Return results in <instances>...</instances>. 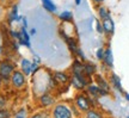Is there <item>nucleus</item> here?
Returning <instances> with one entry per match:
<instances>
[{"label": "nucleus", "instance_id": "nucleus-2", "mask_svg": "<svg viewBox=\"0 0 129 118\" xmlns=\"http://www.w3.org/2000/svg\"><path fill=\"white\" fill-rule=\"evenodd\" d=\"M92 103H93V100L90 98V95H86V94H84V93L77 95V98H75V106L80 111H84V112H86L87 110H90L92 107V105H93Z\"/></svg>", "mask_w": 129, "mask_h": 118}, {"label": "nucleus", "instance_id": "nucleus-34", "mask_svg": "<svg viewBox=\"0 0 129 118\" xmlns=\"http://www.w3.org/2000/svg\"><path fill=\"white\" fill-rule=\"evenodd\" d=\"M36 33V29H31V31H30V35H35Z\"/></svg>", "mask_w": 129, "mask_h": 118}, {"label": "nucleus", "instance_id": "nucleus-10", "mask_svg": "<svg viewBox=\"0 0 129 118\" xmlns=\"http://www.w3.org/2000/svg\"><path fill=\"white\" fill-rule=\"evenodd\" d=\"M102 62L108 68H112L114 67V54H112V50H111L110 46H108L105 48V53H104V57H103Z\"/></svg>", "mask_w": 129, "mask_h": 118}, {"label": "nucleus", "instance_id": "nucleus-6", "mask_svg": "<svg viewBox=\"0 0 129 118\" xmlns=\"http://www.w3.org/2000/svg\"><path fill=\"white\" fill-rule=\"evenodd\" d=\"M86 92H87V94L90 95V97H92L93 99H97V98H99V97H105V95L109 94V92L102 90L98 85L91 84V82H90L87 85V87H86Z\"/></svg>", "mask_w": 129, "mask_h": 118}, {"label": "nucleus", "instance_id": "nucleus-23", "mask_svg": "<svg viewBox=\"0 0 129 118\" xmlns=\"http://www.w3.org/2000/svg\"><path fill=\"white\" fill-rule=\"evenodd\" d=\"M104 53H105V48H104V47H99V48L96 50V59L98 60V61H103Z\"/></svg>", "mask_w": 129, "mask_h": 118}, {"label": "nucleus", "instance_id": "nucleus-24", "mask_svg": "<svg viewBox=\"0 0 129 118\" xmlns=\"http://www.w3.org/2000/svg\"><path fill=\"white\" fill-rule=\"evenodd\" d=\"M96 31L99 33V35H103V25H102V20L101 19H97L96 20Z\"/></svg>", "mask_w": 129, "mask_h": 118}, {"label": "nucleus", "instance_id": "nucleus-5", "mask_svg": "<svg viewBox=\"0 0 129 118\" xmlns=\"http://www.w3.org/2000/svg\"><path fill=\"white\" fill-rule=\"evenodd\" d=\"M53 116L54 118H72L73 114H72V110L68 106L63 104H59L53 110Z\"/></svg>", "mask_w": 129, "mask_h": 118}, {"label": "nucleus", "instance_id": "nucleus-21", "mask_svg": "<svg viewBox=\"0 0 129 118\" xmlns=\"http://www.w3.org/2000/svg\"><path fill=\"white\" fill-rule=\"evenodd\" d=\"M85 118H104V116H103V113H102L101 111H98V110L90 109L86 111Z\"/></svg>", "mask_w": 129, "mask_h": 118}, {"label": "nucleus", "instance_id": "nucleus-35", "mask_svg": "<svg viewBox=\"0 0 129 118\" xmlns=\"http://www.w3.org/2000/svg\"><path fill=\"white\" fill-rule=\"evenodd\" d=\"M124 97H125V99H127V101H129V93H124Z\"/></svg>", "mask_w": 129, "mask_h": 118}, {"label": "nucleus", "instance_id": "nucleus-30", "mask_svg": "<svg viewBox=\"0 0 129 118\" xmlns=\"http://www.w3.org/2000/svg\"><path fill=\"white\" fill-rule=\"evenodd\" d=\"M5 105H6V100H5L3 97H0V109H3Z\"/></svg>", "mask_w": 129, "mask_h": 118}, {"label": "nucleus", "instance_id": "nucleus-31", "mask_svg": "<svg viewBox=\"0 0 129 118\" xmlns=\"http://www.w3.org/2000/svg\"><path fill=\"white\" fill-rule=\"evenodd\" d=\"M20 22L23 23V27H25V29L28 27V20H26L25 17H22V20H20Z\"/></svg>", "mask_w": 129, "mask_h": 118}, {"label": "nucleus", "instance_id": "nucleus-11", "mask_svg": "<svg viewBox=\"0 0 129 118\" xmlns=\"http://www.w3.org/2000/svg\"><path fill=\"white\" fill-rule=\"evenodd\" d=\"M19 44H22V46H25L26 48H31V43H30V33L26 31V29L25 27H22L20 29V31H19Z\"/></svg>", "mask_w": 129, "mask_h": 118}, {"label": "nucleus", "instance_id": "nucleus-12", "mask_svg": "<svg viewBox=\"0 0 129 118\" xmlns=\"http://www.w3.org/2000/svg\"><path fill=\"white\" fill-rule=\"evenodd\" d=\"M62 38H63L64 41H66V43H67V46H68L69 50L73 53L74 55H75V53H77V50L80 48L78 44V42H77V40L74 38V37H71V36H67V35H62Z\"/></svg>", "mask_w": 129, "mask_h": 118}, {"label": "nucleus", "instance_id": "nucleus-16", "mask_svg": "<svg viewBox=\"0 0 129 118\" xmlns=\"http://www.w3.org/2000/svg\"><path fill=\"white\" fill-rule=\"evenodd\" d=\"M97 14H98V18L101 19V20H103V19H105L111 16L110 10L108 9L106 6H104L103 4L97 6Z\"/></svg>", "mask_w": 129, "mask_h": 118}, {"label": "nucleus", "instance_id": "nucleus-32", "mask_svg": "<svg viewBox=\"0 0 129 118\" xmlns=\"http://www.w3.org/2000/svg\"><path fill=\"white\" fill-rule=\"evenodd\" d=\"M92 1H93V4L96 5V6H98V5H102V4H103L105 0H92Z\"/></svg>", "mask_w": 129, "mask_h": 118}, {"label": "nucleus", "instance_id": "nucleus-36", "mask_svg": "<svg viewBox=\"0 0 129 118\" xmlns=\"http://www.w3.org/2000/svg\"><path fill=\"white\" fill-rule=\"evenodd\" d=\"M0 85H1V77H0Z\"/></svg>", "mask_w": 129, "mask_h": 118}, {"label": "nucleus", "instance_id": "nucleus-28", "mask_svg": "<svg viewBox=\"0 0 129 118\" xmlns=\"http://www.w3.org/2000/svg\"><path fill=\"white\" fill-rule=\"evenodd\" d=\"M38 69H40L38 63H37V62H32V64H31V73H36Z\"/></svg>", "mask_w": 129, "mask_h": 118}, {"label": "nucleus", "instance_id": "nucleus-13", "mask_svg": "<svg viewBox=\"0 0 129 118\" xmlns=\"http://www.w3.org/2000/svg\"><path fill=\"white\" fill-rule=\"evenodd\" d=\"M97 73V64H94L93 62H84V74L87 77H91Z\"/></svg>", "mask_w": 129, "mask_h": 118}, {"label": "nucleus", "instance_id": "nucleus-4", "mask_svg": "<svg viewBox=\"0 0 129 118\" xmlns=\"http://www.w3.org/2000/svg\"><path fill=\"white\" fill-rule=\"evenodd\" d=\"M11 84L14 88H23L25 86V74L22 70H14L11 75Z\"/></svg>", "mask_w": 129, "mask_h": 118}, {"label": "nucleus", "instance_id": "nucleus-22", "mask_svg": "<svg viewBox=\"0 0 129 118\" xmlns=\"http://www.w3.org/2000/svg\"><path fill=\"white\" fill-rule=\"evenodd\" d=\"M42 5L48 12H56V5L53 3V0H42Z\"/></svg>", "mask_w": 129, "mask_h": 118}, {"label": "nucleus", "instance_id": "nucleus-29", "mask_svg": "<svg viewBox=\"0 0 129 118\" xmlns=\"http://www.w3.org/2000/svg\"><path fill=\"white\" fill-rule=\"evenodd\" d=\"M16 118H25V112H24V110H20L18 113L16 114Z\"/></svg>", "mask_w": 129, "mask_h": 118}, {"label": "nucleus", "instance_id": "nucleus-7", "mask_svg": "<svg viewBox=\"0 0 129 118\" xmlns=\"http://www.w3.org/2000/svg\"><path fill=\"white\" fill-rule=\"evenodd\" d=\"M102 25H103V32H104L105 36L111 37L115 33V22H114V19L111 18V16L105 19H103L102 20Z\"/></svg>", "mask_w": 129, "mask_h": 118}, {"label": "nucleus", "instance_id": "nucleus-14", "mask_svg": "<svg viewBox=\"0 0 129 118\" xmlns=\"http://www.w3.org/2000/svg\"><path fill=\"white\" fill-rule=\"evenodd\" d=\"M72 74H84V61L80 59H75L71 67Z\"/></svg>", "mask_w": 129, "mask_h": 118}, {"label": "nucleus", "instance_id": "nucleus-19", "mask_svg": "<svg viewBox=\"0 0 129 118\" xmlns=\"http://www.w3.org/2000/svg\"><path fill=\"white\" fill-rule=\"evenodd\" d=\"M31 64L32 62L29 61L28 59H23L20 61V67H22V72L25 74V76H28L31 74Z\"/></svg>", "mask_w": 129, "mask_h": 118}, {"label": "nucleus", "instance_id": "nucleus-9", "mask_svg": "<svg viewBox=\"0 0 129 118\" xmlns=\"http://www.w3.org/2000/svg\"><path fill=\"white\" fill-rule=\"evenodd\" d=\"M109 82H110L111 87L116 90L117 92H121V93H124L123 91V87H122V82H121L120 76L116 74V73H111L110 77H109Z\"/></svg>", "mask_w": 129, "mask_h": 118}, {"label": "nucleus", "instance_id": "nucleus-37", "mask_svg": "<svg viewBox=\"0 0 129 118\" xmlns=\"http://www.w3.org/2000/svg\"><path fill=\"white\" fill-rule=\"evenodd\" d=\"M128 118H129V117H128Z\"/></svg>", "mask_w": 129, "mask_h": 118}, {"label": "nucleus", "instance_id": "nucleus-27", "mask_svg": "<svg viewBox=\"0 0 129 118\" xmlns=\"http://www.w3.org/2000/svg\"><path fill=\"white\" fill-rule=\"evenodd\" d=\"M0 118H10V112L5 109H0Z\"/></svg>", "mask_w": 129, "mask_h": 118}, {"label": "nucleus", "instance_id": "nucleus-8", "mask_svg": "<svg viewBox=\"0 0 129 118\" xmlns=\"http://www.w3.org/2000/svg\"><path fill=\"white\" fill-rule=\"evenodd\" d=\"M93 76H94L93 79H94L96 85H98V86L101 87L102 90H104V91L110 92L111 85H110V82H109V80H106L105 77L103 76V75H101V74H94Z\"/></svg>", "mask_w": 129, "mask_h": 118}, {"label": "nucleus", "instance_id": "nucleus-25", "mask_svg": "<svg viewBox=\"0 0 129 118\" xmlns=\"http://www.w3.org/2000/svg\"><path fill=\"white\" fill-rule=\"evenodd\" d=\"M75 56H78V59H80L81 61H84V62H85V60H86V56H85L84 51L80 49V48L77 50V53H75Z\"/></svg>", "mask_w": 129, "mask_h": 118}, {"label": "nucleus", "instance_id": "nucleus-20", "mask_svg": "<svg viewBox=\"0 0 129 118\" xmlns=\"http://www.w3.org/2000/svg\"><path fill=\"white\" fill-rule=\"evenodd\" d=\"M59 19L61 22H64V23H71L73 20V13L68 10H66V11H63V12H61L59 14Z\"/></svg>", "mask_w": 129, "mask_h": 118}, {"label": "nucleus", "instance_id": "nucleus-26", "mask_svg": "<svg viewBox=\"0 0 129 118\" xmlns=\"http://www.w3.org/2000/svg\"><path fill=\"white\" fill-rule=\"evenodd\" d=\"M30 118H49V114L47 112H38V113L32 114Z\"/></svg>", "mask_w": 129, "mask_h": 118}, {"label": "nucleus", "instance_id": "nucleus-1", "mask_svg": "<svg viewBox=\"0 0 129 118\" xmlns=\"http://www.w3.org/2000/svg\"><path fill=\"white\" fill-rule=\"evenodd\" d=\"M71 84L75 90L83 91V90H86L87 85L90 84V77H87L85 74H72Z\"/></svg>", "mask_w": 129, "mask_h": 118}, {"label": "nucleus", "instance_id": "nucleus-17", "mask_svg": "<svg viewBox=\"0 0 129 118\" xmlns=\"http://www.w3.org/2000/svg\"><path fill=\"white\" fill-rule=\"evenodd\" d=\"M20 20H22V17L18 16V5H13L9 13V22L12 23V22H20Z\"/></svg>", "mask_w": 129, "mask_h": 118}, {"label": "nucleus", "instance_id": "nucleus-3", "mask_svg": "<svg viewBox=\"0 0 129 118\" xmlns=\"http://www.w3.org/2000/svg\"><path fill=\"white\" fill-rule=\"evenodd\" d=\"M16 70L14 68V64L9 62V61H3L0 62V77L5 80V81H9L11 79L12 73Z\"/></svg>", "mask_w": 129, "mask_h": 118}, {"label": "nucleus", "instance_id": "nucleus-18", "mask_svg": "<svg viewBox=\"0 0 129 118\" xmlns=\"http://www.w3.org/2000/svg\"><path fill=\"white\" fill-rule=\"evenodd\" d=\"M54 103H55V99H54V97L50 95L49 93H46V94H43L41 98H40V104H41L42 106L48 107V106H51Z\"/></svg>", "mask_w": 129, "mask_h": 118}, {"label": "nucleus", "instance_id": "nucleus-15", "mask_svg": "<svg viewBox=\"0 0 129 118\" xmlns=\"http://www.w3.org/2000/svg\"><path fill=\"white\" fill-rule=\"evenodd\" d=\"M53 77H54L55 81L60 82V84H67V82L71 81V75H68L64 72H55Z\"/></svg>", "mask_w": 129, "mask_h": 118}, {"label": "nucleus", "instance_id": "nucleus-33", "mask_svg": "<svg viewBox=\"0 0 129 118\" xmlns=\"http://www.w3.org/2000/svg\"><path fill=\"white\" fill-rule=\"evenodd\" d=\"M74 3H75V5H77V6H79V5L81 4V0H74Z\"/></svg>", "mask_w": 129, "mask_h": 118}]
</instances>
